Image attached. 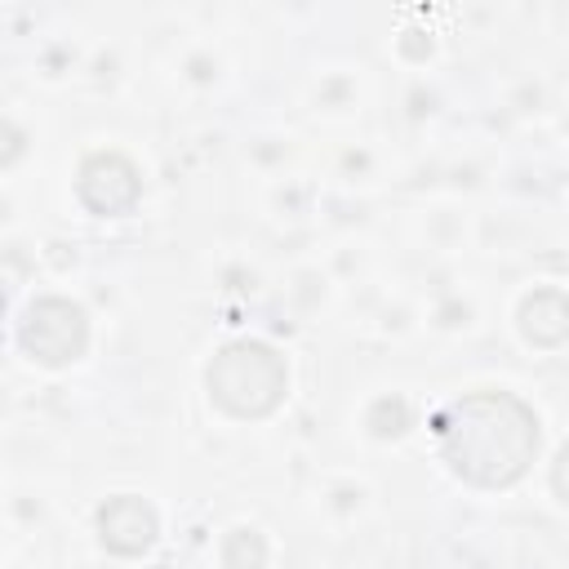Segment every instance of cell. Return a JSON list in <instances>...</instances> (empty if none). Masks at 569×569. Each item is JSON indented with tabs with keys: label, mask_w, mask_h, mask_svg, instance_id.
I'll return each mask as SVG.
<instances>
[{
	"label": "cell",
	"mask_w": 569,
	"mask_h": 569,
	"mask_svg": "<svg viewBox=\"0 0 569 569\" xmlns=\"http://www.w3.org/2000/svg\"><path fill=\"white\" fill-rule=\"evenodd\" d=\"M209 387L213 396L236 409V413H262L276 405L280 387H284V369L267 347H227L218 356V365L209 369Z\"/></svg>",
	"instance_id": "obj_1"
},
{
	"label": "cell",
	"mask_w": 569,
	"mask_h": 569,
	"mask_svg": "<svg viewBox=\"0 0 569 569\" xmlns=\"http://www.w3.org/2000/svg\"><path fill=\"white\" fill-rule=\"evenodd\" d=\"M102 538L116 547V551H138L151 542V511L138 507L133 511V498H120L102 511Z\"/></svg>",
	"instance_id": "obj_2"
},
{
	"label": "cell",
	"mask_w": 569,
	"mask_h": 569,
	"mask_svg": "<svg viewBox=\"0 0 569 569\" xmlns=\"http://www.w3.org/2000/svg\"><path fill=\"white\" fill-rule=\"evenodd\" d=\"M556 489L569 498V449L560 453V467H556Z\"/></svg>",
	"instance_id": "obj_3"
}]
</instances>
